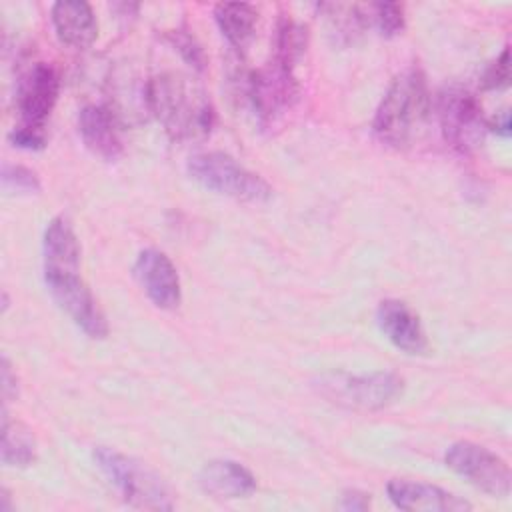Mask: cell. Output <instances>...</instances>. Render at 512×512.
<instances>
[{
  "mask_svg": "<svg viewBox=\"0 0 512 512\" xmlns=\"http://www.w3.org/2000/svg\"><path fill=\"white\" fill-rule=\"evenodd\" d=\"M144 104L176 142L202 140L216 122L214 106L204 88L178 72L152 76L144 86Z\"/></svg>",
  "mask_w": 512,
  "mask_h": 512,
  "instance_id": "obj_1",
  "label": "cell"
},
{
  "mask_svg": "<svg viewBox=\"0 0 512 512\" xmlns=\"http://www.w3.org/2000/svg\"><path fill=\"white\" fill-rule=\"evenodd\" d=\"M428 114L430 92L426 76L418 68H408L388 86L374 114L372 130L382 144L406 148L424 128Z\"/></svg>",
  "mask_w": 512,
  "mask_h": 512,
  "instance_id": "obj_2",
  "label": "cell"
},
{
  "mask_svg": "<svg viewBox=\"0 0 512 512\" xmlns=\"http://www.w3.org/2000/svg\"><path fill=\"white\" fill-rule=\"evenodd\" d=\"M94 462L120 492L126 504L142 510H172V496L162 478L140 460L126 456L114 448L98 446Z\"/></svg>",
  "mask_w": 512,
  "mask_h": 512,
  "instance_id": "obj_3",
  "label": "cell"
},
{
  "mask_svg": "<svg viewBox=\"0 0 512 512\" xmlns=\"http://www.w3.org/2000/svg\"><path fill=\"white\" fill-rule=\"evenodd\" d=\"M188 174L206 190L240 202L260 204L272 196V188L262 176L244 168L224 152H200L190 156Z\"/></svg>",
  "mask_w": 512,
  "mask_h": 512,
  "instance_id": "obj_4",
  "label": "cell"
},
{
  "mask_svg": "<svg viewBox=\"0 0 512 512\" xmlns=\"http://www.w3.org/2000/svg\"><path fill=\"white\" fill-rule=\"evenodd\" d=\"M318 390L334 404L356 410H378L402 396L404 380L392 372H372L362 376L328 374L318 380Z\"/></svg>",
  "mask_w": 512,
  "mask_h": 512,
  "instance_id": "obj_5",
  "label": "cell"
},
{
  "mask_svg": "<svg viewBox=\"0 0 512 512\" xmlns=\"http://www.w3.org/2000/svg\"><path fill=\"white\" fill-rule=\"evenodd\" d=\"M436 112L444 140L462 154L476 150L488 130V120L474 94L464 88H444L438 94Z\"/></svg>",
  "mask_w": 512,
  "mask_h": 512,
  "instance_id": "obj_6",
  "label": "cell"
},
{
  "mask_svg": "<svg viewBox=\"0 0 512 512\" xmlns=\"http://www.w3.org/2000/svg\"><path fill=\"white\" fill-rule=\"evenodd\" d=\"M446 466L462 476L474 488L494 498L510 494V468L508 464L484 446L474 442H454L444 454Z\"/></svg>",
  "mask_w": 512,
  "mask_h": 512,
  "instance_id": "obj_7",
  "label": "cell"
},
{
  "mask_svg": "<svg viewBox=\"0 0 512 512\" xmlns=\"http://www.w3.org/2000/svg\"><path fill=\"white\" fill-rule=\"evenodd\" d=\"M80 268L44 270V280L54 302L82 328L90 338H104L108 322L96 304L86 282L78 276Z\"/></svg>",
  "mask_w": 512,
  "mask_h": 512,
  "instance_id": "obj_8",
  "label": "cell"
},
{
  "mask_svg": "<svg viewBox=\"0 0 512 512\" xmlns=\"http://www.w3.org/2000/svg\"><path fill=\"white\" fill-rule=\"evenodd\" d=\"M298 94L300 86L294 76V68L274 58L266 68L250 74L248 96L264 126L282 118L296 104Z\"/></svg>",
  "mask_w": 512,
  "mask_h": 512,
  "instance_id": "obj_9",
  "label": "cell"
},
{
  "mask_svg": "<svg viewBox=\"0 0 512 512\" xmlns=\"http://www.w3.org/2000/svg\"><path fill=\"white\" fill-rule=\"evenodd\" d=\"M60 92L58 72L44 62H38L26 70L16 88V108L22 124L42 128L50 116Z\"/></svg>",
  "mask_w": 512,
  "mask_h": 512,
  "instance_id": "obj_10",
  "label": "cell"
},
{
  "mask_svg": "<svg viewBox=\"0 0 512 512\" xmlns=\"http://www.w3.org/2000/svg\"><path fill=\"white\" fill-rule=\"evenodd\" d=\"M132 272L154 306L162 310H174L180 304V278L176 266L164 252L156 248L142 250L134 262Z\"/></svg>",
  "mask_w": 512,
  "mask_h": 512,
  "instance_id": "obj_11",
  "label": "cell"
},
{
  "mask_svg": "<svg viewBox=\"0 0 512 512\" xmlns=\"http://www.w3.org/2000/svg\"><path fill=\"white\" fill-rule=\"evenodd\" d=\"M382 334L406 354H424L428 348L426 332L418 314L402 300H382L376 310Z\"/></svg>",
  "mask_w": 512,
  "mask_h": 512,
  "instance_id": "obj_12",
  "label": "cell"
},
{
  "mask_svg": "<svg viewBox=\"0 0 512 512\" xmlns=\"http://www.w3.org/2000/svg\"><path fill=\"white\" fill-rule=\"evenodd\" d=\"M78 130L84 146L102 160H116L122 154L120 120L110 106L88 104L78 114Z\"/></svg>",
  "mask_w": 512,
  "mask_h": 512,
  "instance_id": "obj_13",
  "label": "cell"
},
{
  "mask_svg": "<svg viewBox=\"0 0 512 512\" xmlns=\"http://www.w3.org/2000/svg\"><path fill=\"white\" fill-rule=\"evenodd\" d=\"M388 498L400 510H424V512H462L470 510V502L464 498L426 482L390 480L386 486Z\"/></svg>",
  "mask_w": 512,
  "mask_h": 512,
  "instance_id": "obj_14",
  "label": "cell"
},
{
  "mask_svg": "<svg viewBox=\"0 0 512 512\" xmlns=\"http://www.w3.org/2000/svg\"><path fill=\"white\" fill-rule=\"evenodd\" d=\"M198 484L206 494L224 500L246 498L256 490L254 474L234 460L206 462L198 474Z\"/></svg>",
  "mask_w": 512,
  "mask_h": 512,
  "instance_id": "obj_15",
  "label": "cell"
},
{
  "mask_svg": "<svg viewBox=\"0 0 512 512\" xmlns=\"http://www.w3.org/2000/svg\"><path fill=\"white\" fill-rule=\"evenodd\" d=\"M52 24L62 44L72 48H88L98 36L92 6L82 0H60L52 6Z\"/></svg>",
  "mask_w": 512,
  "mask_h": 512,
  "instance_id": "obj_16",
  "label": "cell"
},
{
  "mask_svg": "<svg viewBox=\"0 0 512 512\" xmlns=\"http://www.w3.org/2000/svg\"><path fill=\"white\" fill-rule=\"evenodd\" d=\"M80 268V244L66 216L50 220L44 232V270Z\"/></svg>",
  "mask_w": 512,
  "mask_h": 512,
  "instance_id": "obj_17",
  "label": "cell"
},
{
  "mask_svg": "<svg viewBox=\"0 0 512 512\" xmlns=\"http://www.w3.org/2000/svg\"><path fill=\"white\" fill-rule=\"evenodd\" d=\"M216 24L222 36L238 50H244L254 38L258 12L254 6L244 2H226L214 8Z\"/></svg>",
  "mask_w": 512,
  "mask_h": 512,
  "instance_id": "obj_18",
  "label": "cell"
},
{
  "mask_svg": "<svg viewBox=\"0 0 512 512\" xmlns=\"http://www.w3.org/2000/svg\"><path fill=\"white\" fill-rule=\"evenodd\" d=\"M2 462L12 468H26L36 460V438L28 426L18 420L2 418Z\"/></svg>",
  "mask_w": 512,
  "mask_h": 512,
  "instance_id": "obj_19",
  "label": "cell"
},
{
  "mask_svg": "<svg viewBox=\"0 0 512 512\" xmlns=\"http://www.w3.org/2000/svg\"><path fill=\"white\" fill-rule=\"evenodd\" d=\"M306 44H308L306 28L290 18H282L278 22V30H276L274 60H278L290 68H296V64L300 62V58L306 52Z\"/></svg>",
  "mask_w": 512,
  "mask_h": 512,
  "instance_id": "obj_20",
  "label": "cell"
},
{
  "mask_svg": "<svg viewBox=\"0 0 512 512\" xmlns=\"http://www.w3.org/2000/svg\"><path fill=\"white\" fill-rule=\"evenodd\" d=\"M368 26L376 28L382 36H396L404 30V10L396 2L368 4Z\"/></svg>",
  "mask_w": 512,
  "mask_h": 512,
  "instance_id": "obj_21",
  "label": "cell"
},
{
  "mask_svg": "<svg viewBox=\"0 0 512 512\" xmlns=\"http://www.w3.org/2000/svg\"><path fill=\"white\" fill-rule=\"evenodd\" d=\"M2 188L6 192H18V194H34L40 190L38 176L18 164H4L2 166Z\"/></svg>",
  "mask_w": 512,
  "mask_h": 512,
  "instance_id": "obj_22",
  "label": "cell"
},
{
  "mask_svg": "<svg viewBox=\"0 0 512 512\" xmlns=\"http://www.w3.org/2000/svg\"><path fill=\"white\" fill-rule=\"evenodd\" d=\"M166 38L174 46V50L180 52V56L184 58L186 64H190L198 72L204 70V64H206L204 50L200 48V44L190 34H186L182 30H174V32H168Z\"/></svg>",
  "mask_w": 512,
  "mask_h": 512,
  "instance_id": "obj_23",
  "label": "cell"
},
{
  "mask_svg": "<svg viewBox=\"0 0 512 512\" xmlns=\"http://www.w3.org/2000/svg\"><path fill=\"white\" fill-rule=\"evenodd\" d=\"M510 84V52L504 48L500 56L488 64L482 74V88L484 90H502Z\"/></svg>",
  "mask_w": 512,
  "mask_h": 512,
  "instance_id": "obj_24",
  "label": "cell"
},
{
  "mask_svg": "<svg viewBox=\"0 0 512 512\" xmlns=\"http://www.w3.org/2000/svg\"><path fill=\"white\" fill-rule=\"evenodd\" d=\"M8 140L12 142V146L24 148V150H42L46 146V136H44L42 128H32V126H24V124L14 128L8 134Z\"/></svg>",
  "mask_w": 512,
  "mask_h": 512,
  "instance_id": "obj_25",
  "label": "cell"
},
{
  "mask_svg": "<svg viewBox=\"0 0 512 512\" xmlns=\"http://www.w3.org/2000/svg\"><path fill=\"white\" fill-rule=\"evenodd\" d=\"M0 378H2V396L4 402H8L12 396H16L18 386H16V376L12 374L8 358H2V368H0Z\"/></svg>",
  "mask_w": 512,
  "mask_h": 512,
  "instance_id": "obj_26",
  "label": "cell"
},
{
  "mask_svg": "<svg viewBox=\"0 0 512 512\" xmlns=\"http://www.w3.org/2000/svg\"><path fill=\"white\" fill-rule=\"evenodd\" d=\"M370 494H364V492H358V490H352V492H346L342 496V502H340V508L344 510H366L370 506Z\"/></svg>",
  "mask_w": 512,
  "mask_h": 512,
  "instance_id": "obj_27",
  "label": "cell"
},
{
  "mask_svg": "<svg viewBox=\"0 0 512 512\" xmlns=\"http://www.w3.org/2000/svg\"><path fill=\"white\" fill-rule=\"evenodd\" d=\"M510 126H512V122H510L508 112H502V114L494 116L492 120H488V128H492L500 136H510Z\"/></svg>",
  "mask_w": 512,
  "mask_h": 512,
  "instance_id": "obj_28",
  "label": "cell"
},
{
  "mask_svg": "<svg viewBox=\"0 0 512 512\" xmlns=\"http://www.w3.org/2000/svg\"><path fill=\"white\" fill-rule=\"evenodd\" d=\"M2 500H4V502H8V494H6V490H2ZM0 510H6V504H2V506H0Z\"/></svg>",
  "mask_w": 512,
  "mask_h": 512,
  "instance_id": "obj_29",
  "label": "cell"
}]
</instances>
